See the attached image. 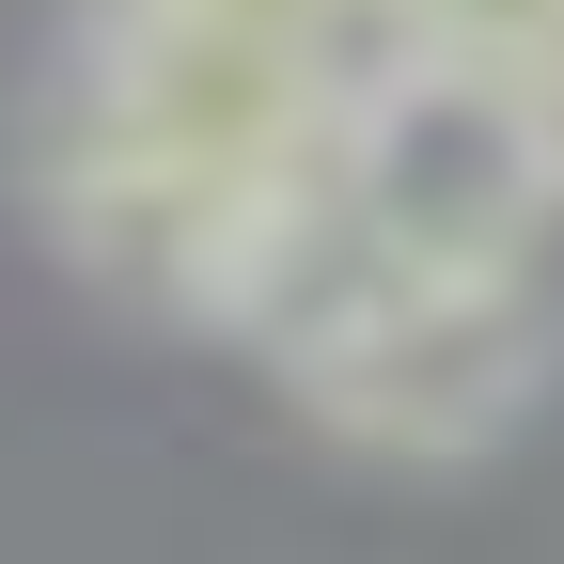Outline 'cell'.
Here are the masks:
<instances>
[{
    "instance_id": "obj_3",
    "label": "cell",
    "mask_w": 564,
    "mask_h": 564,
    "mask_svg": "<svg viewBox=\"0 0 564 564\" xmlns=\"http://www.w3.org/2000/svg\"><path fill=\"white\" fill-rule=\"evenodd\" d=\"M549 345H564L549 282H440V299H345L299 345H267V361L329 440L455 470L486 440H518V408L549 392Z\"/></svg>"
},
{
    "instance_id": "obj_5",
    "label": "cell",
    "mask_w": 564,
    "mask_h": 564,
    "mask_svg": "<svg viewBox=\"0 0 564 564\" xmlns=\"http://www.w3.org/2000/svg\"><path fill=\"white\" fill-rule=\"evenodd\" d=\"M533 141H549V188H564V63L533 79Z\"/></svg>"
},
{
    "instance_id": "obj_4",
    "label": "cell",
    "mask_w": 564,
    "mask_h": 564,
    "mask_svg": "<svg viewBox=\"0 0 564 564\" xmlns=\"http://www.w3.org/2000/svg\"><path fill=\"white\" fill-rule=\"evenodd\" d=\"M361 63H470V79H549L564 63V0H329Z\"/></svg>"
},
{
    "instance_id": "obj_2",
    "label": "cell",
    "mask_w": 564,
    "mask_h": 564,
    "mask_svg": "<svg viewBox=\"0 0 564 564\" xmlns=\"http://www.w3.org/2000/svg\"><path fill=\"white\" fill-rule=\"evenodd\" d=\"M564 220L549 141L518 79L470 63H361L329 110V158L251 282V345H299L345 299H440V282H533V236Z\"/></svg>"
},
{
    "instance_id": "obj_1",
    "label": "cell",
    "mask_w": 564,
    "mask_h": 564,
    "mask_svg": "<svg viewBox=\"0 0 564 564\" xmlns=\"http://www.w3.org/2000/svg\"><path fill=\"white\" fill-rule=\"evenodd\" d=\"M361 79L329 0H79L32 110V204L95 282L236 329Z\"/></svg>"
}]
</instances>
